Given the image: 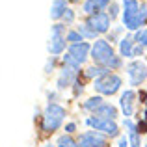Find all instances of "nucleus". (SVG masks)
I'll return each mask as SVG.
<instances>
[{"label":"nucleus","mask_w":147,"mask_h":147,"mask_svg":"<svg viewBox=\"0 0 147 147\" xmlns=\"http://www.w3.org/2000/svg\"><path fill=\"white\" fill-rule=\"evenodd\" d=\"M45 97H47V102H58V100H60V97H61V91H58L56 88H54L52 91H47V93H45Z\"/></svg>","instance_id":"7c9ffc66"},{"label":"nucleus","mask_w":147,"mask_h":147,"mask_svg":"<svg viewBox=\"0 0 147 147\" xmlns=\"http://www.w3.org/2000/svg\"><path fill=\"white\" fill-rule=\"evenodd\" d=\"M67 30L69 26H65L63 22H54L50 26L49 41H47V52L49 56H63L69 49L67 43Z\"/></svg>","instance_id":"7ed1b4c3"},{"label":"nucleus","mask_w":147,"mask_h":147,"mask_svg":"<svg viewBox=\"0 0 147 147\" xmlns=\"http://www.w3.org/2000/svg\"><path fill=\"white\" fill-rule=\"evenodd\" d=\"M102 102H104V97L102 95H91V97H88V99H84L82 102H80V110L82 112H86L88 115H93L95 112L99 110L100 106H102Z\"/></svg>","instance_id":"f3484780"},{"label":"nucleus","mask_w":147,"mask_h":147,"mask_svg":"<svg viewBox=\"0 0 147 147\" xmlns=\"http://www.w3.org/2000/svg\"><path fill=\"white\" fill-rule=\"evenodd\" d=\"M54 142H56L58 147H80L76 136H71V134H65V132H60L54 138Z\"/></svg>","instance_id":"412c9836"},{"label":"nucleus","mask_w":147,"mask_h":147,"mask_svg":"<svg viewBox=\"0 0 147 147\" xmlns=\"http://www.w3.org/2000/svg\"><path fill=\"white\" fill-rule=\"evenodd\" d=\"M84 21H86V24L90 26L99 37L106 36L112 30V26H114V21H112V17L108 15V11H100V13L90 15V17H86Z\"/></svg>","instance_id":"9b49d317"},{"label":"nucleus","mask_w":147,"mask_h":147,"mask_svg":"<svg viewBox=\"0 0 147 147\" xmlns=\"http://www.w3.org/2000/svg\"><path fill=\"white\" fill-rule=\"evenodd\" d=\"M140 102H142V106H144V110H147V88L144 91H140Z\"/></svg>","instance_id":"473e14b6"},{"label":"nucleus","mask_w":147,"mask_h":147,"mask_svg":"<svg viewBox=\"0 0 147 147\" xmlns=\"http://www.w3.org/2000/svg\"><path fill=\"white\" fill-rule=\"evenodd\" d=\"M125 34H127L125 26H123V24H115V26H112V30H110V32H108L104 37H106V39L110 41L112 45H117L119 41L125 37Z\"/></svg>","instance_id":"aec40b11"},{"label":"nucleus","mask_w":147,"mask_h":147,"mask_svg":"<svg viewBox=\"0 0 147 147\" xmlns=\"http://www.w3.org/2000/svg\"><path fill=\"white\" fill-rule=\"evenodd\" d=\"M144 147H147V142H145V144H144Z\"/></svg>","instance_id":"c9c22d12"},{"label":"nucleus","mask_w":147,"mask_h":147,"mask_svg":"<svg viewBox=\"0 0 147 147\" xmlns=\"http://www.w3.org/2000/svg\"><path fill=\"white\" fill-rule=\"evenodd\" d=\"M67 108L61 102H47L43 106V114H41V119L37 121V127H39V132L45 140H50L52 136H58V134L63 130V125L67 121Z\"/></svg>","instance_id":"f257e3e1"},{"label":"nucleus","mask_w":147,"mask_h":147,"mask_svg":"<svg viewBox=\"0 0 147 147\" xmlns=\"http://www.w3.org/2000/svg\"><path fill=\"white\" fill-rule=\"evenodd\" d=\"M60 65H61V58L60 56H49V60L45 61L43 73L47 76H50V75H54V73L60 71Z\"/></svg>","instance_id":"4be33fe9"},{"label":"nucleus","mask_w":147,"mask_h":147,"mask_svg":"<svg viewBox=\"0 0 147 147\" xmlns=\"http://www.w3.org/2000/svg\"><path fill=\"white\" fill-rule=\"evenodd\" d=\"M82 41H86V39L80 36V32L76 28H69L67 30V43L69 45H76V43H82Z\"/></svg>","instance_id":"393cba45"},{"label":"nucleus","mask_w":147,"mask_h":147,"mask_svg":"<svg viewBox=\"0 0 147 147\" xmlns=\"http://www.w3.org/2000/svg\"><path fill=\"white\" fill-rule=\"evenodd\" d=\"M114 147H130V144H129V138L125 136V132H123L121 136H119L117 140L114 142Z\"/></svg>","instance_id":"2f4dec72"},{"label":"nucleus","mask_w":147,"mask_h":147,"mask_svg":"<svg viewBox=\"0 0 147 147\" xmlns=\"http://www.w3.org/2000/svg\"><path fill=\"white\" fill-rule=\"evenodd\" d=\"M132 36H134V41H136L138 45H142V47L147 49V26L142 28V30H138V32H134Z\"/></svg>","instance_id":"cd10ccee"},{"label":"nucleus","mask_w":147,"mask_h":147,"mask_svg":"<svg viewBox=\"0 0 147 147\" xmlns=\"http://www.w3.org/2000/svg\"><path fill=\"white\" fill-rule=\"evenodd\" d=\"M67 52L86 67V63L91 60V43L90 41H82V43H76V45H69Z\"/></svg>","instance_id":"ddd939ff"},{"label":"nucleus","mask_w":147,"mask_h":147,"mask_svg":"<svg viewBox=\"0 0 147 147\" xmlns=\"http://www.w3.org/2000/svg\"><path fill=\"white\" fill-rule=\"evenodd\" d=\"M91 63L108 67L110 71L117 73L121 69H125V60L117 54V49H114V45L106 39V37H99L91 43Z\"/></svg>","instance_id":"f03ea898"},{"label":"nucleus","mask_w":147,"mask_h":147,"mask_svg":"<svg viewBox=\"0 0 147 147\" xmlns=\"http://www.w3.org/2000/svg\"><path fill=\"white\" fill-rule=\"evenodd\" d=\"M121 4H117L115 0H112V4L108 6V15L112 17V21H117V19H121Z\"/></svg>","instance_id":"a878e982"},{"label":"nucleus","mask_w":147,"mask_h":147,"mask_svg":"<svg viewBox=\"0 0 147 147\" xmlns=\"http://www.w3.org/2000/svg\"><path fill=\"white\" fill-rule=\"evenodd\" d=\"M84 91H86V80H84V78H78L75 82V86L71 88V93H73V97H75V99H78Z\"/></svg>","instance_id":"bb28decb"},{"label":"nucleus","mask_w":147,"mask_h":147,"mask_svg":"<svg viewBox=\"0 0 147 147\" xmlns=\"http://www.w3.org/2000/svg\"><path fill=\"white\" fill-rule=\"evenodd\" d=\"M75 28L78 30V32H80V36H82V37H84V39H86V41H95V39H99V36H97V34H95L93 30H91L90 26L86 24V21L78 22V24H76Z\"/></svg>","instance_id":"5701e85b"},{"label":"nucleus","mask_w":147,"mask_h":147,"mask_svg":"<svg viewBox=\"0 0 147 147\" xmlns=\"http://www.w3.org/2000/svg\"><path fill=\"white\" fill-rule=\"evenodd\" d=\"M75 21H76V11L73 9V7H69V9L65 11V15H63V19H61V22H63L65 26H73V24H75Z\"/></svg>","instance_id":"c756f323"},{"label":"nucleus","mask_w":147,"mask_h":147,"mask_svg":"<svg viewBox=\"0 0 147 147\" xmlns=\"http://www.w3.org/2000/svg\"><path fill=\"white\" fill-rule=\"evenodd\" d=\"M37 147H58V145H56V142H54V140H43Z\"/></svg>","instance_id":"72a5a7b5"},{"label":"nucleus","mask_w":147,"mask_h":147,"mask_svg":"<svg viewBox=\"0 0 147 147\" xmlns=\"http://www.w3.org/2000/svg\"><path fill=\"white\" fill-rule=\"evenodd\" d=\"M138 99H140V93H138L134 88H125V90L119 93L117 108H119L123 117H134V115H136Z\"/></svg>","instance_id":"6e6552de"},{"label":"nucleus","mask_w":147,"mask_h":147,"mask_svg":"<svg viewBox=\"0 0 147 147\" xmlns=\"http://www.w3.org/2000/svg\"><path fill=\"white\" fill-rule=\"evenodd\" d=\"M140 0H121V24L125 26L127 32L134 34L142 30L140 26Z\"/></svg>","instance_id":"39448f33"},{"label":"nucleus","mask_w":147,"mask_h":147,"mask_svg":"<svg viewBox=\"0 0 147 147\" xmlns=\"http://www.w3.org/2000/svg\"><path fill=\"white\" fill-rule=\"evenodd\" d=\"M61 132L71 134V136H76V134L80 132V127H78V123H76V121H67L63 125V130H61Z\"/></svg>","instance_id":"c85d7f7f"},{"label":"nucleus","mask_w":147,"mask_h":147,"mask_svg":"<svg viewBox=\"0 0 147 147\" xmlns=\"http://www.w3.org/2000/svg\"><path fill=\"white\" fill-rule=\"evenodd\" d=\"M76 140H78L80 147H114L110 138H106L104 134L97 132V130H91V129L80 130L76 134Z\"/></svg>","instance_id":"1a4fd4ad"},{"label":"nucleus","mask_w":147,"mask_h":147,"mask_svg":"<svg viewBox=\"0 0 147 147\" xmlns=\"http://www.w3.org/2000/svg\"><path fill=\"white\" fill-rule=\"evenodd\" d=\"M93 115H99V117H104V119H114V121H117L119 115H121V112H119L117 104H112L110 100H104L102 106H100Z\"/></svg>","instance_id":"a211bd4d"},{"label":"nucleus","mask_w":147,"mask_h":147,"mask_svg":"<svg viewBox=\"0 0 147 147\" xmlns=\"http://www.w3.org/2000/svg\"><path fill=\"white\" fill-rule=\"evenodd\" d=\"M123 71H125V75H127V84H129V88L138 90V88H142L147 82V61H144L142 58L140 60L127 61Z\"/></svg>","instance_id":"0eeeda50"},{"label":"nucleus","mask_w":147,"mask_h":147,"mask_svg":"<svg viewBox=\"0 0 147 147\" xmlns=\"http://www.w3.org/2000/svg\"><path fill=\"white\" fill-rule=\"evenodd\" d=\"M60 58H61V63H63V65H69V67L78 69V71H82V69H84V65L80 63V61H76V60H75V58H73L69 52H65L63 56H60Z\"/></svg>","instance_id":"b1692460"},{"label":"nucleus","mask_w":147,"mask_h":147,"mask_svg":"<svg viewBox=\"0 0 147 147\" xmlns=\"http://www.w3.org/2000/svg\"><path fill=\"white\" fill-rule=\"evenodd\" d=\"M69 9V2L67 0H52V4H50V19H52L54 22H61V19H63L65 11Z\"/></svg>","instance_id":"6ab92c4d"},{"label":"nucleus","mask_w":147,"mask_h":147,"mask_svg":"<svg viewBox=\"0 0 147 147\" xmlns=\"http://www.w3.org/2000/svg\"><path fill=\"white\" fill-rule=\"evenodd\" d=\"M112 4V0H84L82 2V13L86 17L95 13H100V11H108V6Z\"/></svg>","instance_id":"dca6fc26"},{"label":"nucleus","mask_w":147,"mask_h":147,"mask_svg":"<svg viewBox=\"0 0 147 147\" xmlns=\"http://www.w3.org/2000/svg\"><path fill=\"white\" fill-rule=\"evenodd\" d=\"M121 129L125 132V136L129 138V144L130 147H144V134L140 130V125L134 117H123L121 121Z\"/></svg>","instance_id":"f8f14e48"},{"label":"nucleus","mask_w":147,"mask_h":147,"mask_svg":"<svg viewBox=\"0 0 147 147\" xmlns=\"http://www.w3.org/2000/svg\"><path fill=\"white\" fill-rule=\"evenodd\" d=\"M110 73H114V71H110L108 67H102V65H97V63H90L82 69V78L86 82H95L97 78H102V76L110 75Z\"/></svg>","instance_id":"2eb2a0df"},{"label":"nucleus","mask_w":147,"mask_h":147,"mask_svg":"<svg viewBox=\"0 0 147 147\" xmlns=\"http://www.w3.org/2000/svg\"><path fill=\"white\" fill-rule=\"evenodd\" d=\"M84 125H86V129H91V130H97V132L104 134V136L110 138L112 142H115L123 134L121 123L114 121V119L99 117V115H86V117H84Z\"/></svg>","instance_id":"20e7f679"},{"label":"nucleus","mask_w":147,"mask_h":147,"mask_svg":"<svg viewBox=\"0 0 147 147\" xmlns=\"http://www.w3.org/2000/svg\"><path fill=\"white\" fill-rule=\"evenodd\" d=\"M80 75H82V71L61 63L60 71H58V76H56V90L61 91V93L67 91V90H71V88L75 86V82L80 78Z\"/></svg>","instance_id":"9d476101"},{"label":"nucleus","mask_w":147,"mask_h":147,"mask_svg":"<svg viewBox=\"0 0 147 147\" xmlns=\"http://www.w3.org/2000/svg\"><path fill=\"white\" fill-rule=\"evenodd\" d=\"M69 4H80V2H84V0H67Z\"/></svg>","instance_id":"f704fd0d"},{"label":"nucleus","mask_w":147,"mask_h":147,"mask_svg":"<svg viewBox=\"0 0 147 147\" xmlns=\"http://www.w3.org/2000/svg\"><path fill=\"white\" fill-rule=\"evenodd\" d=\"M136 45L138 43L134 41V36L130 32H127L125 37L117 43V54L123 58V60H127V61L134 60V49H136Z\"/></svg>","instance_id":"4468645a"},{"label":"nucleus","mask_w":147,"mask_h":147,"mask_svg":"<svg viewBox=\"0 0 147 147\" xmlns=\"http://www.w3.org/2000/svg\"><path fill=\"white\" fill-rule=\"evenodd\" d=\"M93 91L102 97H114L123 91V76L119 73H110V75L97 78L95 82H91Z\"/></svg>","instance_id":"423d86ee"}]
</instances>
